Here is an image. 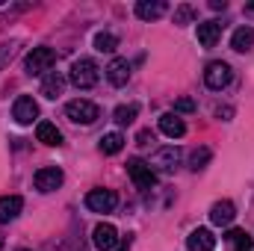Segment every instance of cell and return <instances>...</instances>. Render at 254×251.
<instances>
[{"label":"cell","mask_w":254,"mask_h":251,"mask_svg":"<svg viewBox=\"0 0 254 251\" xmlns=\"http://www.w3.org/2000/svg\"><path fill=\"white\" fill-rule=\"evenodd\" d=\"M98 77H101V68H98L95 60H77L71 65V71H68V80L77 89H92L98 83Z\"/></svg>","instance_id":"cell-1"},{"label":"cell","mask_w":254,"mask_h":251,"mask_svg":"<svg viewBox=\"0 0 254 251\" xmlns=\"http://www.w3.org/2000/svg\"><path fill=\"white\" fill-rule=\"evenodd\" d=\"M57 65V54H54V48H33L30 51V57H27V74L30 77H39V74H51V68Z\"/></svg>","instance_id":"cell-2"},{"label":"cell","mask_w":254,"mask_h":251,"mask_svg":"<svg viewBox=\"0 0 254 251\" xmlns=\"http://www.w3.org/2000/svg\"><path fill=\"white\" fill-rule=\"evenodd\" d=\"M65 116H68L74 125H95V122L101 119V110H98V104H92V101H71V104L65 107Z\"/></svg>","instance_id":"cell-3"},{"label":"cell","mask_w":254,"mask_h":251,"mask_svg":"<svg viewBox=\"0 0 254 251\" xmlns=\"http://www.w3.org/2000/svg\"><path fill=\"white\" fill-rule=\"evenodd\" d=\"M127 175H130V181L139 189H151L157 184V172L151 169V163H145V160H139V157L127 160Z\"/></svg>","instance_id":"cell-4"},{"label":"cell","mask_w":254,"mask_h":251,"mask_svg":"<svg viewBox=\"0 0 254 251\" xmlns=\"http://www.w3.org/2000/svg\"><path fill=\"white\" fill-rule=\"evenodd\" d=\"M116 204H119V195H116L113 189H92V192L86 195V207H89L92 213H113Z\"/></svg>","instance_id":"cell-5"},{"label":"cell","mask_w":254,"mask_h":251,"mask_svg":"<svg viewBox=\"0 0 254 251\" xmlns=\"http://www.w3.org/2000/svg\"><path fill=\"white\" fill-rule=\"evenodd\" d=\"M231 65L228 63H210L207 65V71H204V83H207V89H213V92H222L228 83H231Z\"/></svg>","instance_id":"cell-6"},{"label":"cell","mask_w":254,"mask_h":251,"mask_svg":"<svg viewBox=\"0 0 254 251\" xmlns=\"http://www.w3.org/2000/svg\"><path fill=\"white\" fill-rule=\"evenodd\" d=\"M92 243H95L98 251H113L119 246V231H116L110 222H101V225H95V231H92Z\"/></svg>","instance_id":"cell-7"},{"label":"cell","mask_w":254,"mask_h":251,"mask_svg":"<svg viewBox=\"0 0 254 251\" xmlns=\"http://www.w3.org/2000/svg\"><path fill=\"white\" fill-rule=\"evenodd\" d=\"M12 119H15L18 125H33V122L39 119V104H36L30 95H21V98L15 101V107H12Z\"/></svg>","instance_id":"cell-8"},{"label":"cell","mask_w":254,"mask_h":251,"mask_svg":"<svg viewBox=\"0 0 254 251\" xmlns=\"http://www.w3.org/2000/svg\"><path fill=\"white\" fill-rule=\"evenodd\" d=\"M163 169V172H175L178 166H181V148H175V145H166V148H160V151H154V157H151V169Z\"/></svg>","instance_id":"cell-9"},{"label":"cell","mask_w":254,"mask_h":251,"mask_svg":"<svg viewBox=\"0 0 254 251\" xmlns=\"http://www.w3.org/2000/svg\"><path fill=\"white\" fill-rule=\"evenodd\" d=\"M33 184H36L39 192H54V189L63 187V172H60L57 166L39 169V172H36V178H33Z\"/></svg>","instance_id":"cell-10"},{"label":"cell","mask_w":254,"mask_h":251,"mask_svg":"<svg viewBox=\"0 0 254 251\" xmlns=\"http://www.w3.org/2000/svg\"><path fill=\"white\" fill-rule=\"evenodd\" d=\"M187 249L190 251H213L216 249V237L210 228H195L187 237Z\"/></svg>","instance_id":"cell-11"},{"label":"cell","mask_w":254,"mask_h":251,"mask_svg":"<svg viewBox=\"0 0 254 251\" xmlns=\"http://www.w3.org/2000/svg\"><path fill=\"white\" fill-rule=\"evenodd\" d=\"M222 21H204L198 24V45L201 48H216V42L222 39Z\"/></svg>","instance_id":"cell-12"},{"label":"cell","mask_w":254,"mask_h":251,"mask_svg":"<svg viewBox=\"0 0 254 251\" xmlns=\"http://www.w3.org/2000/svg\"><path fill=\"white\" fill-rule=\"evenodd\" d=\"M234 216H237V207L231 204V201H216L213 207H210V222L213 225H231L234 222Z\"/></svg>","instance_id":"cell-13"},{"label":"cell","mask_w":254,"mask_h":251,"mask_svg":"<svg viewBox=\"0 0 254 251\" xmlns=\"http://www.w3.org/2000/svg\"><path fill=\"white\" fill-rule=\"evenodd\" d=\"M21 210H24V198H21V195H3V198H0V222L18 219Z\"/></svg>","instance_id":"cell-14"},{"label":"cell","mask_w":254,"mask_h":251,"mask_svg":"<svg viewBox=\"0 0 254 251\" xmlns=\"http://www.w3.org/2000/svg\"><path fill=\"white\" fill-rule=\"evenodd\" d=\"M166 3L163 0H139L136 3V15L142 18V21H157L160 15H166Z\"/></svg>","instance_id":"cell-15"},{"label":"cell","mask_w":254,"mask_h":251,"mask_svg":"<svg viewBox=\"0 0 254 251\" xmlns=\"http://www.w3.org/2000/svg\"><path fill=\"white\" fill-rule=\"evenodd\" d=\"M160 130H163L169 139H181V136L187 133V125H184V119H181V116L166 113V116H160Z\"/></svg>","instance_id":"cell-16"},{"label":"cell","mask_w":254,"mask_h":251,"mask_svg":"<svg viewBox=\"0 0 254 251\" xmlns=\"http://www.w3.org/2000/svg\"><path fill=\"white\" fill-rule=\"evenodd\" d=\"M107 80L113 86H125L127 80H130V63L127 60H113V63L107 65Z\"/></svg>","instance_id":"cell-17"},{"label":"cell","mask_w":254,"mask_h":251,"mask_svg":"<svg viewBox=\"0 0 254 251\" xmlns=\"http://www.w3.org/2000/svg\"><path fill=\"white\" fill-rule=\"evenodd\" d=\"M65 89V80L60 71H51V74H45V80H42V95L45 98H51V101H57L60 95H63Z\"/></svg>","instance_id":"cell-18"},{"label":"cell","mask_w":254,"mask_h":251,"mask_svg":"<svg viewBox=\"0 0 254 251\" xmlns=\"http://www.w3.org/2000/svg\"><path fill=\"white\" fill-rule=\"evenodd\" d=\"M231 48H234L237 54L252 51V48H254V30H252V27H240V30L231 36Z\"/></svg>","instance_id":"cell-19"},{"label":"cell","mask_w":254,"mask_h":251,"mask_svg":"<svg viewBox=\"0 0 254 251\" xmlns=\"http://www.w3.org/2000/svg\"><path fill=\"white\" fill-rule=\"evenodd\" d=\"M225 243L231 246V251H254V240L246 231H228Z\"/></svg>","instance_id":"cell-20"},{"label":"cell","mask_w":254,"mask_h":251,"mask_svg":"<svg viewBox=\"0 0 254 251\" xmlns=\"http://www.w3.org/2000/svg\"><path fill=\"white\" fill-rule=\"evenodd\" d=\"M36 136H39V142H45V145H63V133L57 130V125H51V122H39Z\"/></svg>","instance_id":"cell-21"},{"label":"cell","mask_w":254,"mask_h":251,"mask_svg":"<svg viewBox=\"0 0 254 251\" xmlns=\"http://www.w3.org/2000/svg\"><path fill=\"white\" fill-rule=\"evenodd\" d=\"M122 148H125V136H122V133H107V136H101V154L113 157V154H119Z\"/></svg>","instance_id":"cell-22"},{"label":"cell","mask_w":254,"mask_h":251,"mask_svg":"<svg viewBox=\"0 0 254 251\" xmlns=\"http://www.w3.org/2000/svg\"><path fill=\"white\" fill-rule=\"evenodd\" d=\"M119 48V39L113 36V33H98L95 36V51H101V54H113Z\"/></svg>","instance_id":"cell-23"},{"label":"cell","mask_w":254,"mask_h":251,"mask_svg":"<svg viewBox=\"0 0 254 251\" xmlns=\"http://www.w3.org/2000/svg\"><path fill=\"white\" fill-rule=\"evenodd\" d=\"M136 113H139V107H136V104H122V107H116V113H113V116H116V122H119V125H133V122H136Z\"/></svg>","instance_id":"cell-24"},{"label":"cell","mask_w":254,"mask_h":251,"mask_svg":"<svg viewBox=\"0 0 254 251\" xmlns=\"http://www.w3.org/2000/svg\"><path fill=\"white\" fill-rule=\"evenodd\" d=\"M15 54H18V42H15V39H12V42H3V45H0V71H3L6 65L15 60Z\"/></svg>","instance_id":"cell-25"},{"label":"cell","mask_w":254,"mask_h":251,"mask_svg":"<svg viewBox=\"0 0 254 251\" xmlns=\"http://www.w3.org/2000/svg\"><path fill=\"white\" fill-rule=\"evenodd\" d=\"M210 157H213V154H210V148H198V151L192 154V160H190L192 172H201V169H204V166L210 163Z\"/></svg>","instance_id":"cell-26"},{"label":"cell","mask_w":254,"mask_h":251,"mask_svg":"<svg viewBox=\"0 0 254 251\" xmlns=\"http://www.w3.org/2000/svg\"><path fill=\"white\" fill-rule=\"evenodd\" d=\"M192 15H195L192 6H178V12H175V24H187V21H192Z\"/></svg>","instance_id":"cell-27"},{"label":"cell","mask_w":254,"mask_h":251,"mask_svg":"<svg viewBox=\"0 0 254 251\" xmlns=\"http://www.w3.org/2000/svg\"><path fill=\"white\" fill-rule=\"evenodd\" d=\"M178 113H195V101L192 98H178L175 101V116Z\"/></svg>","instance_id":"cell-28"},{"label":"cell","mask_w":254,"mask_h":251,"mask_svg":"<svg viewBox=\"0 0 254 251\" xmlns=\"http://www.w3.org/2000/svg\"><path fill=\"white\" fill-rule=\"evenodd\" d=\"M148 139H154L151 130H142V133H139V145H148Z\"/></svg>","instance_id":"cell-29"},{"label":"cell","mask_w":254,"mask_h":251,"mask_svg":"<svg viewBox=\"0 0 254 251\" xmlns=\"http://www.w3.org/2000/svg\"><path fill=\"white\" fill-rule=\"evenodd\" d=\"M127 249H130V237H127V240H125V243H122V246H119L116 251H127Z\"/></svg>","instance_id":"cell-30"},{"label":"cell","mask_w":254,"mask_h":251,"mask_svg":"<svg viewBox=\"0 0 254 251\" xmlns=\"http://www.w3.org/2000/svg\"><path fill=\"white\" fill-rule=\"evenodd\" d=\"M0 249H3V234H0Z\"/></svg>","instance_id":"cell-31"},{"label":"cell","mask_w":254,"mask_h":251,"mask_svg":"<svg viewBox=\"0 0 254 251\" xmlns=\"http://www.w3.org/2000/svg\"><path fill=\"white\" fill-rule=\"evenodd\" d=\"M249 12H254V3H252V6H249Z\"/></svg>","instance_id":"cell-32"},{"label":"cell","mask_w":254,"mask_h":251,"mask_svg":"<svg viewBox=\"0 0 254 251\" xmlns=\"http://www.w3.org/2000/svg\"><path fill=\"white\" fill-rule=\"evenodd\" d=\"M18 251H30V249H18Z\"/></svg>","instance_id":"cell-33"}]
</instances>
